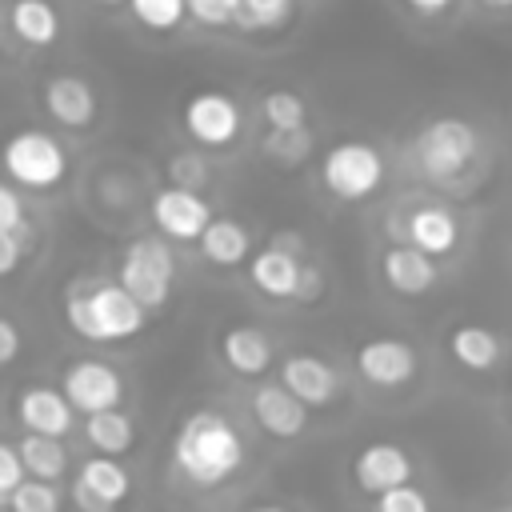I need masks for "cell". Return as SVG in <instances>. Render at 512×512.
Wrapping results in <instances>:
<instances>
[{"instance_id":"cell-1","label":"cell","mask_w":512,"mask_h":512,"mask_svg":"<svg viewBox=\"0 0 512 512\" xmlns=\"http://www.w3.org/2000/svg\"><path fill=\"white\" fill-rule=\"evenodd\" d=\"M244 452L248 448L236 424L212 408H196L192 416H184L172 436V464L196 488H216L232 480L244 464Z\"/></svg>"},{"instance_id":"cell-2","label":"cell","mask_w":512,"mask_h":512,"mask_svg":"<svg viewBox=\"0 0 512 512\" xmlns=\"http://www.w3.org/2000/svg\"><path fill=\"white\" fill-rule=\"evenodd\" d=\"M64 320L80 340L116 344L144 332L148 308L120 284V276H76L64 288Z\"/></svg>"},{"instance_id":"cell-3","label":"cell","mask_w":512,"mask_h":512,"mask_svg":"<svg viewBox=\"0 0 512 512\" xmlns=\"http://www.w3.org/2000/svg\"><path fill=\"white\" fill-rule=\"evenodd\" d=\"M416 172L432 184H460L480 156V136L464 116H432L408 144Z\"/></svg>"},{"instance_id":"cell-4","label":"cell","mask_w":512,"mask_h":512,"mask_svg":"<svg viewBox=\"0 0 512 512\" xmlns=\"http://www.w3.org/2000/svg\"><path fill=\"white\" fill-rule=\"evenodd\" d=\"M120 284L152 312L164 308L172 296V280H176V256L168 248V236H136L128 240V248L120 252V268H116Z\"/></svg>"},{"instance_id":"cell-5","label":"cell","mask_w":512,"mask_h":512,"mask_svg":"<svg viewBox=\"0 0 512 512\" xmlns=\"http://www.w3.org/2000/svg\"><path fill=\"white\" fill-rule=\"evenodd\" d=\"M320 180L340 200H368L384 180V156L368 140H336L320 156Z\"/></svg>"},{"instance_id":"cell-6","label":"cell","mask_w":512,"mask_h":512,"mask_svg":"<svg viewBox=\"0 0 512 512\" xmlns=\"http://www.w3.org/2000/svg\"><path fill=\"white\" fill-rule=\"evenodd\" d=\"M4 168L12 176V184L32 188V192H48L68 176V152L60 148L56 136L24 128L8 140L4 148Z\"/></svg>"},{"instance_id":"cell-7","label":"cell","mask_w":512,"mask_h":512,"mask_svg":"<svg viewBox=\"0 0 512 512\" xmlns=\"http://www.w3.org/2000/svg\"><path fill=\"white\" fill-rule=\"evenodd\" d=\"M184 132L204 144V148H228L236 144L240 128H244V116H240V104L236 96L220 92V88H204V92H192L184 100Z\"/></svg>"},{"instance_id":"cell-8","label":"cell","mask_w":512,"mask_h":512,"mask_svg":"<svg viewBox=\"0 0 512 512\" xmlns=\"http://www.w3.org/2000/svg\"><path fill=\"white\" fill-rule=\"evenodd\" d=\"M416 368L420 356L404 336H368L356 348V372L376 388H404Z\"/></svg>"},{"instance_id":"cell-9","label":"cell","mask_w":512,"mask_h":512,"mask_svg":"<svg viewBox=\"0 0 512 512\" xmlns=\"http://www.w3.org/2000/svg\"><path fill=\"white\" fill-rule=\"evenodd\" d=\"M152 224L168 240H200L204 228L212 224V208L200 196V188L188 184H168L152 196Z\"/></svg>"},{"instance_id":"cell-10","label":"cell","mask_w":512,"mask_h":512,"mask_svg":"<svg viewBox=\"0 0 512 512\" xmlns=\"http://www.w3.org/2000/svg\"><path fill=\"white\" fill-rule=\"evenodd\" d=\"M132 492V476L128 468L120 464V456H108V452H96L80 464L76 480H72V500L84 508V512H108L116 508L124 496Z\"/></svg>"},{"instance_id":"cell-11","label":"cell","mask_w":512,"mask_h":512,"mask_svg":"<svg viewBox=\"0 0 512 512\" xmlns=\"http://www.w3.org/2000/svg\"><path fill=\"white\" fill-rule=\"evenodd\" d=\"M60 388L68 392L72 408L84 412V416L104 412V408H116L124 400V380L104 360H76V364H68Z\"/></svg>"},{"instance_id":"cell-12","label":"cell","mask_w":512,"mask_h":512,"mask_svg":"<svg viewBox=\"0 0 512 512\" xmlns=\"http://www.w3.org/2000/svg\"><path fill=\"white\" fill-rule=\"evenodd\" d=\"M40 96H44V112L60 128H92V120H96V92H92V84L84 76L56 72V76L44 80Z\"/></svg>"},{"instance_id":"cell-13","label":"cell","mask_w":512,"mask_h":512,"mask_svg":"<svg viewBox=\"0 0 512 512\" xmlns=\"http://www.w3.org/2000/svg\"><path fill=\"white\" fill-rule=\"evenodd\" d=\"M252 416H256V424H260L268 436H276V440H292V436H300V432L308 428V404H304L284 380L260 384V388L252 392Z\"/></svg>"},{"instance_id":"cell-14","label":"cell","mask_w":512,"mask_h":512,"mask_svg":"<svg viewBox=\"0 0 512 512\" xmlns=\"http://www.w3.org/2000/svg\"><path fill=\"white\" fill-rule=\"evenodd\" d=\"M412 476V456L392 444V440H376V444H364L360 456L352 460V480L360 492L368 496H380L396 484H404Z\"/></svg>"},{"instance_id":"cell-15","label":"cell","mask_w":512,"mask_h":512,"mask_svg":"<svg viewBox=\"0 0 512 512\" xmlns=\"http://www.w3.org/2000/svg\"><path fill=\"white\" fill-rule=\"evenodd\" d=\"M72 400L64 388H44L32 384L16 396V420L28 432H48V436H68L72 432Z\"/></svg>"},{"instance_id":"cell-16","label":"cell","mask_w":512,"mask_h":512,"mask_svg":"<svg viewBox=\"0 0 512 512\" xmlns=\"http://www.w3.org/2000/svg\"><path fill=\"white\" fill-rule=\"evenodd\" d=\"M380 268H384L388 288H392V292H400V296H424V292L436 284V276H440V268H436L432 252L416 248L412 240L384 248Z\"/></svg>"},{"instance_id":"cell-17","label":"cell","mask_w":512,"mask_h":512,"mask_svg":"<svg viewBox=\"0 0 512 512\" xmlns=\"http://www.w3.org/2000/svg\"><path fill=\"white\" fill-rule=\"evenodd\" d=\"M248 272H252V284L264 296H272V300H296L304 264H300V252H292L284 244H268V248H260L252 256Z\"/></svg>"},{"instance_id":"cell-18","label":"cell","mask_w":512,"mask_h":512,"mask_svg":"<svg viewBox=\"0 0 512 512\" xmlns=\"http://www.w3.org/2000/svg\"><path fill=\"white\" fill-rule=\"evenodd\" d=\"M280 380L312 408V404H332L336 400V392H340V376H336V368L328 364V360H320V356H312V352H292L284 364H280Z\"/></svg>"},{"instance_id":"cell-19","label":"cell","mask_w":512,"mask_h":512,"mask_svg":"<svg viewBox=\"0 0 512 512\" xmlns=\"http://www.w3.org/2000/svg\"><path fill=\"white\" fill-rule=\"evenodd\" d=\"M404 236H408L416 248H424V252H432V256H444V252H452V248L460 244V220H456V212H448L444 204H420V208L408 212Z\"/></svg>"},{"instance_id":"cell-20","label":"cell","mask_w":512,"mask_h":512,"mask_svg":"<svg viewBox=\"0 0 512 512\" xmlns=\"http://www.w3.org/2000/svg\"><path fill=\"white\" fill-rule=\"evenodd\" d=\"M448 356L468 372H492L504 360V340L484 324H456L448 332Z\"/></svg>"},{"instance_id":"cell-21","label":"cell","mask_w":512,"mask_h":512,"mask_svg":"<svg viewBox=\"0 0 512 512\" xmlns=\"http://www.w3.org/2000/svg\"><path fill=\"white\" fill-rule=\"evenodd\" d=\"M220 356L236 376H260L272 364V340L256 324H236L220 340Z\"/></svg>"},{"instance_id":"cell-22","label":"cell","mask_w":512,"mask_h":512,"mask_svg":"<svg viewBox=\"0 0 512 512\" xmlns=\"http://www.w3.org/2000/svg\"><path fill=\"white\" fill-rule=\"evenodd\" d=\"M196 244H200V256H204L208 264H216V268H236V264H244L248 252H252L248 228H244L240 220H232V216H212V224L204 228V236H200Z\"/></svg>"},{"instance_id":"cell-23","label":"cell","mask_w":512,"mask_h":512,"mask_svg":"<svg viewBox=\"0 0 512 512\" xmlns=\"http://www.w3.org/2000/svg\"><path fill=\"white\" fill-rule=\"evenodd\" d=\"M8 24H12L16 40L28 48H48L60 40V12L48 0H12Z\"/></svg>"},{"instance_id":"cell-24","label":"cell","mask_w":512,"mask_h":512,"mask_svg":"<svg viewBox=\"0 0 512 512\" xmlns=\"http://www.w3.org/2000/svg\"><path fill=\"white\" fill-rule=\"evenodd\" d=\"M84 436L96 452H108V456H124L136 440V424L128 412L120 408H104V412H92L84 416Z\"/></svg>"},{"instance_id":"cell-25","label":"cell","mask_w":512,"mask_h":512,"mask_svg":"<svg viewBox=\"0 0 512 512\" xmlns=\"http://www.w3.org/2000/svg\"><path fill=\"white\" fill-rule=\"evenodd\" d=\"M20 456L28 464V476H40V480H60L68 472V448L60 436H48V432H28L24 428V440H20Z\"/></svg>"},{"instance_id":"cell-26","label":"cell","mask_w":512,"mask_h":512,"mask_svg":"<svg viewBox=\"0 0 512 512\" xmlns=\"http://www.w3.org/2000/svg\"><path fill=\"white\" fill-rule=\"evenodd\" d=\"M292 20V0H240L236 4V28L244 32H272Z\"/></svg>"},{"instance_id":"cell-27","label":"cell","mask_w":512,"mask_h":512,"mask_svg":"<svg viewBox=\"0 0 512 512\" xmlns=\"http://www.w3.org/2000/svg\"><path fill=\"white\" fill-rule=\"evenodd\" d=\"M128 12L148 32H172L184 24V16H192L188 0H128Z\"/></svg>"},{"instance_id":"cell-28","label":"cell","mask_w":512,"mask_h":512,"mask_svg":"<svg viewBox=\"0 0 512 512\" xmlns=\"http://www.w3.org/2000/svg\"><path fill=\"white\" fill-rule=\"evenodd\" d=\"M264 156L268 160H276V164H300V160H308V152H312V132L300 124V128H268V136H264Z\"/></svg>"},{"instance_id":"cell-29","label":"cell","mask_w":512,"mask_h":512,"mask_svg":"<svg viewBox=\"0 0 512 512\" xmlns=\"http://www.w3.org/2000/svg\"><path fill=\"white\" fill-rule=\"evenodd\" d=\"M260 112H264L268 128H300V124L308 120V104H304V96L292 92V88H272V92L264 96Z\"/></svg>"},{"instance_id":"cell-30","label":"cell","mask_w":512,"mask_h":512,"mask_svg":"<svg viewBox=\"0 0 512 512\" xmlns=\"http://www.w3.org/2000/svg\"><path fill=\"white\" fill-rule=\"evenodd\" d=\"M4 504H8L12 512H56V508H60V492L52 488V480L28 476Z\"/></svg>"},{"instance_id":"cell-31","label":"cell","mask_w":512,"mask_h":512,"mask_svg":"<svg viewBox=\"0 0 512 512\" xmlns=\"http://www.w3.org/2000/svg\"><path fill=\"white\" fill-rule=\"evenodd\" d=\"M168 176H172V184H188V188H204L208 184V160L200 156V152H176L172 160H168Z\"/></svg>"},{"instance_id":"cell-32","label":"cell","mask_w":512,"mask_h":512,"mask_svg":"<svg viewBox=\"0 0 512 512\" xmlns=\"http://www.w3.org/2000/svg\"><path fill=\"white\" fill-rule=\"evenodd\" d=\"M28 480V464L20 456V444H0V500H8Z\"/></svg>"},{"instance_id":"cell-33","label":"cell","mask_w":512,"mask_h":512,"mask_svg":"<svg viewBox=\"0 0 512 512\" xmlns=\"http://www.w3.org/2000/svg\"><path fill=\"white\" fill-rule=\"evenodd\" d=\"M376 508H380V512H428V496H424L416 484L404 480V484L380 492V496H376Z\"/></svg>"},{"instance_id":"cell-34","label":"cell","mask_w":512,"mask_h":512,"mask_svg":"<svg viewBox=\"0 0 512 512\" xmlns=\"http://www.w3.org/2000/svg\"><path fill=\"white\" fill-rule=\"evenodd\" d=\"M236 4L240 0H188L192 20H200L204 28H224L236 20Z\"/></svg>"},{"instance_id":"cell-35","label":"cell","mask_w":512,"mask_h":512,"mask_svg":"<svg viewBox=\"0 0 512 512\" xmlns=\"http://www.w3.org/2000/svg\"><path fill=\"white\" fill-rule=\"evenodd\" d=\"M0 232H20L24 236V208H20V192L12 184L0 188Z\"/></svg>"},{"instance_id":"cell-36","label":"cell","mask_w":512,"mask_h":512,"mask_svg":"<svg viewBox=\"0 0 512 512\" xmlns=\"http://www.w3.org/2000/svg\"><path fill=\"white\" fill-rule=\"evenodd\" d=\"M20 256H24V236L20 232H0V272L4 276L16 272Z\"/></svg>"},{"instance_id":"cell-37","label":"cell","mask_w":512,"mask_h":512,"mask_svg":"<svg viewBox=\"0 0 512 512\" xmlns=\"http://www.w3.org/2000/svg\"><path fill=\"white\" fill-rule=\"evenodd\" d=\"M16 356H20V332H16V324L4 316V320H0V360L12 364Z\"/></svg>"},{"instance_id":"cell-38","label":"cell","mask_w":512,"mask_h":512,"mask_svg":"<svg viewBox=\"0 0 512 512\" xmlns=\"http://www.w3.org/2000/svg\"><path fill=\"white\" fill-rule=\"evenodd\" d=\"M320 292H324V276H320L312 264H304V276H300V292H296V300L312 304V300H320Z\"/></svg>"},{"instance_id":"cell-39","label":"cell","mask_w":512,"mask_h":512,"mask_svg":"<svg viewBox=\"0 0 512 512\" xmlns=\"http://www.w3.org/2000/svg\"><path fill=\"white\" fill-rule=\"evenodd\" d=\"M416 16H440V12H448L456 0H404Z\"/></svg>"},{"instance_id":"cell-40","label":"cell","mask_w":512,"mask_h":512,"mask_svg":"<svg viewBox=\"0 0 512 512\" xmlns=\"http://www.w3.org/2000/svg\"><path fill=\"white\" fill-rule=\"evenodd\" d=\"M484 4H492V8H512V0H484Z\"/></svg>"},{"instance_id":"cell-41","label":"cell","mask_w":512,"mask_h":512,"mask_svg":"<svg viewBox=\"0 0 512 512\" xmlns=\"http://www.w3.org/2000/svg\"><path fill=\"white\" fill-rule=\"evenodd\" d=\"M96 4H124V0H96Z\"/></svg>"}]
</instances>
